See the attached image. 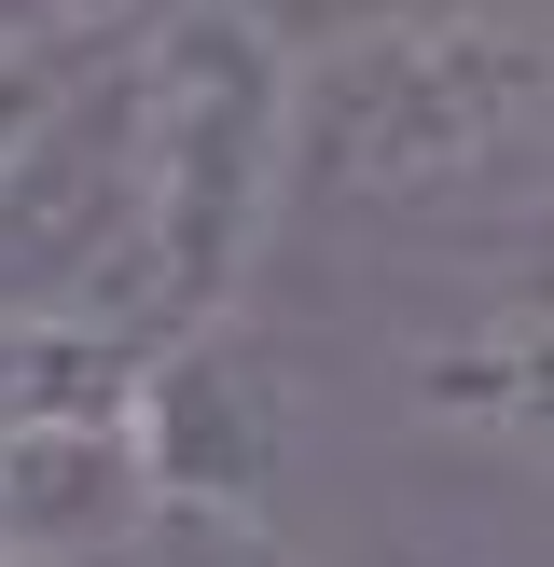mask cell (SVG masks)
<instances>
[{
	"mask_svg": "<svg viewBox=\"0 0 554 567\" xmlns=\"http://www.w3.org/2000/svg\"><path fill=\"white\" fill-rule=\"evenodd\" d=\"M541 111H554L541 0L319 42V55H291V208L541 221Z\"/></svg>",
	"mask_w": 554,
	"mask_h": 567,
	"instance_id": "cell-1",
	"label": "cell"
},
{
	"mask_svg": "<svg viewBox=\"0 0 554 567\" xmlns=\"http://www.w3.org/2000/svg\"><path fill=\"white\" fill-rule=\"evenodd\" d=\"M138 181H153V332L249 305L291 221V55L236 0H153L125 28Z\"/></svg>",
	"mask_w": 554,
	"mask_h": 567,
	"instance_id": "cell-2",
	"label": "cell"
},
{
	"mask_svg": "<svg viewBox=\"0 0 554 567\" xmlns=\"http://www.w3.org/2000/svg\"><path fill=\"white\" fill-rule=\"evenodd\" d=\"M0 319H70L153 347V181H138V70L98 42L0 153Z\"/></svg>",
	"mask_w": 554,
	"mask_h": 567,
	"instance_id": "cell-3",
	"label": "cell"
},
{
	"mask_svg": "<svg viewBox=\"0 0 554 567\" xmlns=\"http://www.w3.org/2000/svg\"><path fill=\"white\" fill-rule=\"evenodd\" d=\"M125 443L181 513H277V485L305 471V374L249 332V305L181 319L125 360Z\"/></svg>",
	"mask_w": 554,
	"mask_h": 567,
	"instance_id": "cell-4",
	"label": "cell"
},
{
	"mask_svg": "<svg viewBox=\"0 0 554 567\" xmlns=\"http://www.w3.org/2000/svg\"><path fill=\"white\" fill-rule=\"evenodd\" d=\"M153 526V471L125 443V402H55L0 430V567H125Z\"/></svg>",
	"mask_w": 554,
	"mask_h": 567,
	"instance_id": "cell-5",
	"label": "cell"
},
{
	"mask_svg": "<svg viewBox=\"0 0 554 567\" xmlns=\"http://www.w3.org/2000/svg\"><path fill=\"white\" fill-rule=\"evenodd\" d=\"M402 402L471 457H541V264H499L458 332L402 347Z\"/></svg>",
	"mask_w": 554,
	"mask_h": 567,
	"instance_id": "cell-6",
	"label": "cell"
},
{
	"mask_svg": "<svg viewBox=\"0 0 554 567\" xmlns=\"http://www.w3.org/2000/svg\"><path fill=\"white\" fill-rule=\"evenodd\" d=\"M125 332H70V319H0V430L55 402H125Z\"/></svg>",
	"mask_w": 554,
	"mask_h": 567,
	"instance_id": "cell-7",
	"label": "cell"
},
{
	"mask_svg": "<svg viewBox=\"0 0 554 567\" xmlns=\"http://www.w3.org/2000/svg\"><path fill=\"white\" fill-rule=\"evenodd\" d=\"M125 567H305V554L277 540V513H181V498H153Z\"/></svg>",
	"mask_w": 554,
	"mask_h": 567,
	"instance_id": "cell-8",
	"label": "cell"
},
{
	"mask_svg": "<svg viewBox=\"0 0 554 567\" xmlns=\"http://www.w3.org/2000/svg\"><path fill=\"white\" fill-rule=\"evenodd\" d=\"M277 55H319V42H375V28H430V14H485V0H236Z\"/></svg>",
	"mask_w": 554,
	"mask_h": 567,
	"instance_id": "cell-9",
	"label": "cell"
},
{
	"mask_svg": "<svg viewBox=\"0 0 554 567\" xmlns=\"http://www.w3.org/2000/svg\"><path fill=\"white\" fill-rule=\"evenodd\" d=\"M111 42H125V28H111ZM83 55H98V42H28V55H0V153H14L28 125H42V97L83 70Z\"/></svg>",
	"mask_w": 554,
	"mask_h": 567,
	"instance_id": "cell-10",
	"label": "cell"
}]
</instances>
